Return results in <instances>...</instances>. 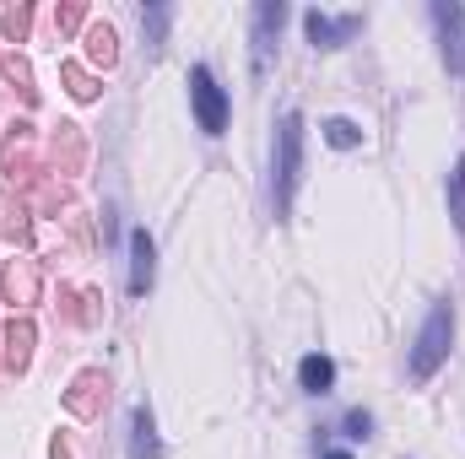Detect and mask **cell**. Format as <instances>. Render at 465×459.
<instances>
[{
	"label": "cell",
	"mask_w": 465,
	"mask_h": 459,
	"mask_svg": "<svg viewBox=\"0 0 465 459\" xmlns=\"http://www.w3.org/2000/svg\"><path fill=\"white\" fill-rule=\"evenodd\" d=\"M190 98H195V119H201L206 135H223L228 130V98H223V87H217V76L206 65L190 71Z\"/></svg>",
	"instance_id": "3957f363"
},
{
	"label": "cell",
	"mask_w": 465,
	"mask_h": 459,
	"mask_svg": "<svg viewBox=\"0 0 465 459\" xmlns=\"http://www.w3.org/2000/svg\"><path fill=\"white\" fill-rule=\"evenodd\" d=\"M325 141H331L336 151H351V146L362 141V130H357L351 119H325Z\"/></svg>",
	"instance_id": "ffe728a7"
},
{
	"label": "cell",
	"mask_w": 465,
	"mask_h": 459,
	"mask_svg": "<svg viewBox=\"0 0 465 459\" xmlns=\"http://www.w3.org/2000/svg\"><path fill=\"white\" fill-rule=\"evenodd\" d=\"M298 384H303L309 395H331V384H336V362L320 356V351H309V356L298 362Z\"/></svg>",
	"instance_id": "5bb4252c"
},
{
	"label": "cell",
	"mask_w": 465,
	"mask_h": 459,
	"mask_svg": "<svg viewBox=\"0 0 465 459\" xmlns=\"http://www.w3.org/2000/svg\"><path fill=\"white\" fill-rule=\"evenodd\" d=\"M27 27H33V5H5V11H0V33H5V44H22Z\"/></svg>",
	"instance_id": "ac0fdd59"
},
{
	"label": "cell",
	"mask_w": 465,
	"mask_h": 459,
	"mask_svg": "<svg viewBox=\"0 0 465 459\" xmlns=\"http://www.w3.org/2000/svg\"><path fill=\"white\" fill-rule=\"evenodd\" d=\"M141 27H146V38H152V44H163V27H168V5H146V11H141Z\"/></svg>",
	"instance_id": "44dd1931"
},
{
	"label": "cell",
	"mask_w": 465,
	"mask_h": 459,
	"mask_svg": "<svg viewBox=\"0 0 465 459\" xmlns=\"http://www.w3.org/2000/svg\"><path fill=\"white\" fill-rule=\"evenodd\" d=\"M82 22H87V5H76V0H71V5H60V11H54V27H60V33H76V27H82Z\"/></svg>",
	"instance_id": "7402d4cb"
},
{
	"label": "cell",
	"mask_w": 465,
	"mask_h": 459,
	"mask_svg": "<svg viewBox=\"0 0 465 459\" xmlns=\"http://www.w3.org/2000/svg\"><path fill=\"white\" fill-rule=\"evenodd\" d=\"M325 459H351V454H347V449H331V454H325Z\"/></svg>",
	"instance_id": "d4e9b609"
},
{
	"label": "cell",
	"mask_w": 465,
	"mask_h": 459,
	"mask_svg": "<svg viewBox=\"0 0 465 459\" xmlns=\"http://www.w3.org/2000/svg\"><path fill=\"white\" fill-rule=\"evenodd\" d=\"M373 433V416L368 411H347V438H368Z\"/></svg>",
	"instance_id": "603a6c76"
},
{
	"label": "cell",
	"mask_w": 465,
	"mask_h": 459,
	"mask_svg": "<svg viewBox=\"0 0 465 459\" xmlns=\"http://www.w3.org/2000/svg\"><path fill=\"white\" fill-rule=\"evenodd\" d=\"M27 157H33V124L16 119L0 141V173H11V184H16V173H27Z\"/></svg>",
	"instance_id": "9c48e42d"
},
{
	"label": "cell",
	"mask_w": 465,
	"mask_h": 459,
	"mask_svg": "<svg viewBox=\"0 0 465 459\" xmlns=\"http://www.w3.org/2000/svg\"><path fill=\"white\" fill-rule=\"evenodd\" d=\"M0 76L11 82V93H22V103H27V109H38V87H33V65H27V54H16V49H11V54L0 60Z\"/></svg>",
	"instance_id": "4fadbf2b"
},
{
	"label": "cell",
	"mask_w": 465,
	"mask_h": 459,
	"mask_svg": "<svg viewBox=\"0 0 465 459\" xmlns=\"http://www.w3.org/2000/svg\"><path fill=\"white\" fill-rule=\"evenodd\" d=\"M130 459H157V422L146 405L130 416Z\"/></svg>",
	"instance_id": "9a60e30c"
},
{
	"label": "cell",
	"mask_w": 465,
	"mask_h": 459,
	"mask_svg": "<svg viewBox=\"0 0 465 459\" xmlns=\"http://www.w3.org/2000/svg\"><path fill=\"white\" fill-rule=\"evenodd\" d=\"M5 303H16V308L38 303V259H11L5 265Z\"/></svg>",
	"instance_id": "7c38bea8"
},
{
	"label": "cell",
	"mask_w": 465,
	"mask_h": 459,
	"mask_svg": "<svg viewBox=\"0 0 465 459\" xmlns=\"http://www.w3.org/2000/svg\"><path fill=\"white\" fill-rule=\"evenodd\" d=\"M49 157H54V179H71V173H82V162H87V141H82V124H60V135H54Z\"/></svg>",
	"instance_id": "52a82bcc"
},
{
	"label": "cell",
	"mask_w": 465,
	"mask_h": 459,
	"mask_svg": "<svg viewBox=\"0 0 465 459\" xmlns=\"http://www.w3.org/2000/svg\"><path fill=\"white\" fill-rule=\"evenodd\" d=\"M433 22H439V44H444V65L460 76L465 71V11L450 5V0H439L433 5Z\"/></svg>",
	"instance_id": "5b68a950"
},
{
	"label": "cell",
	"mask_w": 465,
	"mask_h": 459,
	"mask_svg": "<svg viewBox=\"0 0 465 459\" xmlns=\"http://www.w3.org/2000/svg\"><path fill=\"white\" fill-rule=\"evenodd\" d=\"M450 222H455V232H465V151L450 173Z\"/></svg>",
	"instance_id": "d6986e66"
},
{
	"label": "cell",
	"mask_w": 465,
	"mask_h": 459,
	"mask_svg": "<svg viewBox=\"0 0 465 459\" xmlns=\"http://www.w3.org/2000/svg\"><path fill=\"white\" fill-rule=\"evenodd\" d=\"M298 173H303V119L282 114V124H276V157H271V206H276V217H287Z\"/></svg>",
	"instance_id": "6da1fadb"
},
{
	"label": "cell",
	"mask_w": 465,
	"mask_h": 459,
	"mask_svg": "<svg viewBox=\"0 0 465 459\" xmlns=\"http://www.w3.org/2000/svg\"><path fill=\"white\" fill-rule=\"evenodd\" d=\"M303 27H309L314 49H341L351 33L362 27V16H341V22H336V16H325V11H309V16H303Z\"/></svg>",
	"instance_id": "ba28073f"
},
{
	"label": "cell",
	"mask_w": 465,
	"mask_h": 459,
	"mask_svg": "<svg viewBox=\"0 0 465 459\" xmlns=\"http://www.w3.org/2000/svg\"><path fill=\"white\" fill-rule=\"evenodd\" d=\"M104 400H109V378H104V367H82V373L71 378V389H65V411H71L76 422H93V416L104 411Z\"/></svg>",
	"instance_id": "277c9868"
},
{
	"label": "cell",
	"mask_w": 465,
	"mask_h": 459,
	"mask_svg": "<svg viewBox=\"0 0 465 459\" xmlns=\"http://www.w3.org/2000/svg\"><path fill=\"white\" fill-rule=\"evenodd\" d=\"M450 341H455V308L450 303H433L422 336H417V351H411V378H433L439 362L450 356Z\"/></svg>",
	"instance_id": "7a4b0ae2"
},
{
	"label": "cell",
	"mask_w": 465,
	"mask_h": 459,
	"mask_svg": "<svg viewBox=\"0 0 465 459\" xmlns=\"http://www.w3.org/2000/svg\"><path fill=\"white\" fill-rule=\"evenodd\" d=\"M282 22H287V5H282V0H260V5H254V71L271 65V44H276Z\"/></svg>",
	"instance_id": "8992f818"
},
{
	"label": "cell",
	"mask_w": 465,
	"mask_h": 459,
	"mask_svg": "<svg viewBox=\"0 0 465 459\" xmlns=\"http://www.w3.org/2000/svg\"><path fill=\"white\" fill-rule=\"evenodd\" d=\"M49 454H54V459H76V449H71V438H65V433H60V438H54V449H49Z\"/></svg>",
	"instance_id": "cb8c5ba5"
},
{
	"label": "cell",
	"mask_w": 465,
	"mask_h": 459,
	"mask_svg": "<svg viewBox=\"0 0 465 459\" xmlns=\"http://www.w3.org/2000/svg\"><path fill=\"white\" fill-rule=\"evenodd\" d=\"M152 276H157V249H152L146 228H135V232H130V292H135V298H146Z\"/></svg>",
	"instance_id": "30bf717a"
},
{
	"label": "cell",
	"mask_w": 465,
	"mask_h": 459,
	"mask_svg": "<svg viewBox=\"0 0 465 459\" xmlns=\"http://www.w3.org/2000/svg\"><path fill=\"white\" fill-rule=\"evenodd\" d=\"M33 341H38L33 319L16 314V319L5 325V367H11V373H27V362H33Z\"/></svg>",
	"instance_id": "8fae6325"
},
{
	"label": "cell",
	"mask_w": 465,
	"mask_h": 459,
	"mask_svg": "<svg viewBox=\"0 0 465 459\" xmlns=\"http://www.w3.org/2000/svg\"><path fill=\"white\" fill-rule=\"evenodd\" d=\"M60 82L71 87V98H76V103H93V98L104 93V82H98L87 65H76V60H65V65H60Z\"/></svg>",
	"instance_id": "e0dca14e"
},
{
	"label": "cell",
	"mask_w": 465,
	"mask_h": 459,
	"mask_svg": "<svg viewBox=\"0 0 465 459\" xmlns=\"http://www.w3.org/2000/svg\"><path fill=\"white\" fill-rule=\"evenodd\" d=\"M87 60H93V65H104V71L119 60V38H114V27H109V22H93V27H87Z\"/></svg>",
	"instance_id": "2e32d148"
}]
</instances>
